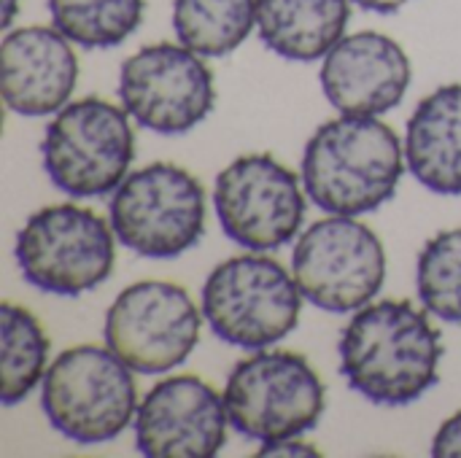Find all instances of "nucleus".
Instances as JSON below:
<instances>
[{
	"instance_id": "18",
	"label": "nucleus",
	"mask_w": 461,
	"mask_h": 458,
	"mask_svg": "<svg viewBox=\"0 0 461 458\" xmlns=\"http://www.w3.org/2000/svg\"><path fill=\"white\" fill-rule=\"evenodd\" d=\"M257 27V0H176L173 32L203 57L232 54Z\"/></svg>"
},
{
	"instance_id": "2",
	"label": "nucleus",
	"mask_w": 461,
	"mask_h": 458,
	"mask_svg": "<svg viewBox=\"0 0 461 458\" xmlns=\"http://www.w3.org/2000/svg\"><path fill=\"white\" fill-rule=\"evenodd\" d=\"M405 167V146L389 124L340 113L305 143L303 186L321 211L362 216L394 197Z\"/></svg>"
},
{
	"instance_id": "6",
	"label": "nucleus",
	"mask_w": 461,
	"mask_h": 458,
	"mask_svg": "<svg viewBox=\"0 0 461 458\" xmlns=\"http://www.w3.org/2000/svg\"><path fill=\"white\" fill-rule=\"evenodd\" d=\"M113 227L89 208L70 202L35 211L16 235L22 278L43 294L78 297L111 278Z\"/></svg>"
},
{
	"instance_id": "20",
	"label": "nucleus",
	"mask_w": 461,
	"mask_h": 458,
	"mask_svg": "<svg viewBox=\"0 0 461 458\" xmlns=\"http://www.w3.org/2000/svg\"><path fill=\"white\" fill-rule=\"evenodd\" d=\"M51 24L76 46L113 49L143 22V0H46Z\"/></svg>"
},
{
	"instance_id": "17",
	"label": "nucleus",
	"mask_w": 461,
	"mask_h": 458,
	"mask_svg": "<svg viewBox=\"0 0 461 458\" xmlns=\"http://www.w3.org/2000/svg\"><path fill=\"white\" fill-rule=\"evenodd\" d=\"M351 0H257L262 43L292 62L324 59L346 35Z\"/></svg>"
},
{
	"instance_id": "21",
	"label": "nucleus",
	"mask_w": 461,
	"mask_h": 458,
	"mask_svg": "<svg viewBox=\"0 0 461 458\" xmlns=\"http://www.w3.org/2000/svg\"><path fill=\"white\" fill-rule=\"evenodd\" d=\"M416 289L424 310L461 324V227L427 240L416 265Z\"/></svg>"
},
{
	"instance_id": "25",
	"label": "nucleus",
	"mask_w": 461,
	"mask_h": 458,
	"mask_svg": "<svg viewBox=\"0 0 461 458\" xmlns=\"http://www.w3.org/2000/svg\"><path fill=\"white\" fill-rule=\"evenodd\" d=\"M19 3H22V0H3V27H5V30H8V27H11V22L16 19Z\"/></svg>"
},
{
	"instance_id": "8",
	"label": "nucleus",
	"mask_w": 461,
	"mask_h": 458,
	"mask_svg": "<svg viewBox=\"0 0 461 458\" xmlns=\"http://www.w3.org/2000/svg\"><path fill=\"white\" fill-rule=\"evenodd\" d=\"M116 240L146 259H173L194 248L205 232L200 181L170 162L132 170L108 205Z\"/></svg>"
},
{
	"instance_id": "23",
	"label": "nucleus",
	"mask_w": 461,
	"mask_h": 458,
	"mask_svg": "<svg viewBox=\"0 0 461 458\" xmlns=\"http://www.w3.org/2000/svg\"><path fill=\"white\" fill-rule=\"evenodd\" d=\"M257 456L262 458H319L321 454L311 445V443H303L297 437H289V440H278V443H262V448L257 451Z\"/></svg>"
},
{
	"instance_id": "1",
	"label": "nucleus",
	"mask_w": 461,
	"mask_h": 458,
	"mask_svg": "<svg viewBox=\"0 0 461 458\" xmlns=\"http://www.w3.org/2000/svg\"><path fill=\"white\" fill-rule=\"evenodd\" d=\"M340 375L373 405L405 408L435 383L443 359L429 310L408 300H381L357 310L340 337Z\"/></svg>"
},
{
	"instance_id": "24",
	"label": "nucleus",
	"mask_w": 461,
	"mask_h": 458,
	"mask_svg": "<svg viewBox=\"0 0 461 458\" xmlns=\"http://www.w3.org/2000/svg\"><path fill=\"white\" fill-rule=\"evenodd\" d=\"M351 3H357L359 8L373 11V13H397V11L405 8L411 0H351Z\"/></svg>"
},
{
	"instance_id": "12",
	"label": "nucleus",
	"mask_w": 461,
	"mask_h": 458,
	"mask_svg": "<svg viewBox=\"0 0 461 458\" xmlns=\"http://www.w3.org/2000/svg\"><path fill=\"white\" fill-rule=\"evenodd\" d=\"M119 97L140 127L157 135H184L211 116L216 84L203 54L162 40L124 59Z\"/></svg>"
},
{
	"instance_id": "22",
	"label": "nucleus",
	"mask_w": 461,
	"mask_h": 458,
	"mask_svg": "<svg viewBox=\"0 0 461 458\" xmlns=\"http://www.w3.org/2000/svg\"><path fill=\"white\" fill-rule=\"evenodd\" d=\"M432 456L438 458H461V410L454 413L443 427L438 429L432 440Z\"/></svg>"
},
{
	"instance_id": "9",
	"label": "nucleus",
	"mask_w": 461,
	"mask_h": 458,
	"mask_svg": "<svg viewBox=\"0 0 461 458\" xmlns=\"http://www.w3.org/2000/svg\"><path fill=\"white\" fill-rule=\"evenodd\" d=\"M292 273L311 305L327 313H357L384 289L386 251L357 216L332 213L297 238Z\"/></svg>"
},
{
	"instance_id": "5",
	"label": "nucleus",
	"mask_w": 461,
	"mask_h": 458,
	"mask_svg": "<svg viewBox=\"0 0 461 458\" xmlns=\"http://www.w3.org/2000/svg\"><path fill=\"white\" fill-rule=\"evenodd\" d=\"M124 105L103 97L68 103L43 132L41 157L49 181L70 197H103L130 175L135 132Z\"/></svg>"
},
{
	"instance_id": "13",
	"label": "nucleus",
	"mask_w": 461,
	"mask_h": 458,
	"mask_svg": "<svg viewBox=\"0 0 461 458\" xmlns=\"http://www.w3.org/2000/svg\"><path fill=\"white\" fill-rule=\"evenodd\" d=\"M135 445L149 458H211L227 443V405L197 375H173L149 389L135 413Z\"/></svg>"
},
{
	"instance_id": "19",
	"label": "nucleus",
	"mask_w": 461,
	"mask_h": 458,
	"mask_svg": "<svg viewBox=\"0 0 461 458\" xmlns=\"http://www.w3.org/2000/svg\"><path fill=\"white\" fill-rule=\"evenodd\" d=\"M0 400L14 408L30 397L49 370V337L41 321L22 305H0Z\"/></svg>"
},
{
	"instance_id": "7",
	"label": "nucleus",
	"mask_w": 461,
	"mask_h": 458,
	"mask_svg": "<svg viewBox=\"0 0 461 458\" xmlns=\"http://www.w3.org/2000/svg\"><path fill=\"white\" fill-rule=\"evenodd\" d=\"M224 405L238 435L278 443L311 432L324 413L327 394L305 356L262 348L232 367Z\"/></svg>"
},
{
	"instance_id": "16",
	"label": "nucleus",
	"mask_w": 461,
	"mask_h": 458,
	"mask_svg": "<svg viewBox=\"0 0 461 458\" xmlns=\"http://www.w3.org/2000/svg\"><path fill=\"white\" fill-rule=\"evenodd\" d=\"M405 165L435 194H461V84L427 94L405 130Z\"/></svg>"
},
{
	"instance_id": "11",
	"label": "nucleus",
	"mask_w": 461,
	"mask_h": 458,
	"mask_svg": "<svg viewBox=\"0 0 461 458\" xmlns=\"http://www.w3.org/2000/svg\"><path fill=\"white\" fill-rule=\"evenodd\" d=\"M297 173L270 154H246L230 162L213 186L221 232L249 251H276L297 238L308 200Z\"/></svg>"
},
{
	"instance_id": "4",
	"label": "nucleus",
	"mask_w": 461,
	"mask_h": 458,
	"mask_svg": "<svg viewBox=\"0 0 461 458\" xmlns=\"http://www.w3.org/2000/svg\"><path fill=\"white\" fill-rule=\"evenodd\" d=\"M303 300L294 273L257 251L232 256L208 275L203 316L221 343L262 351L297 329Z\"/></svg>"
},
{
	"instance_id": "15",
	"label": "nucleus",
	"mask_w": 461,
	"mask_h": 458,
	"mask_svg": "<svg viewBox=\"0 0 461 458\" xmlns=\"http://www.w3.org/2000/svg\"><path fill=\"white\" fill-rule=\"evenodd\" d=\"M54 24L8 30L0 43L3 100L19 116H51L62 111L78 81L76 51Z\"/></svg>"
},
{
	"instance_id": "14",
	"label": "nucleus",
	"mask_w": 461,
	"mask_h": 458,
	"mask_svg": "<svg viewBox=\"0 0 461 458\" xmlns=\"http://www.w3.org/2000/svg\"><path fill=\"white\" fill-rule=\"evenodd\" d=\"M321 89L343 116H381L405 100L413 78L405 49L375 30L343 35L321 62Z\"/></svg>"
},
{
	"instance_id": "10",
	"label": "nucleus",
	"mask_w": 461,
	"mask_h": 458,
	"mask_svg": "<svg viewBox=\"0 0 461 458\" xmlns=\"http://www.w3.org/2000/svg\"><path fill=\"white\" fill-rule=\"evenodd\" d=\"M203 313L189 292L170 281H138L105 310V346L140 375L184 364L200 343Z\"/></svg>"
},
{
	"instance_id": "3",
	"label": "nucleus",
	"mask_w": 461,
	"mask_h": 458,
	"mask_svg": "<svg viewBox=\"0 0 461 458\" xmlns=\"http://www.w3.org/2000/svg\"><path fill=\"white\" fill-rule=\"evenodd\" d=\"M41 410L49 427L76 445L111 443L138 413L132 370L108 346H73L49 364Z\"/></svg>"
}]
</instances>
